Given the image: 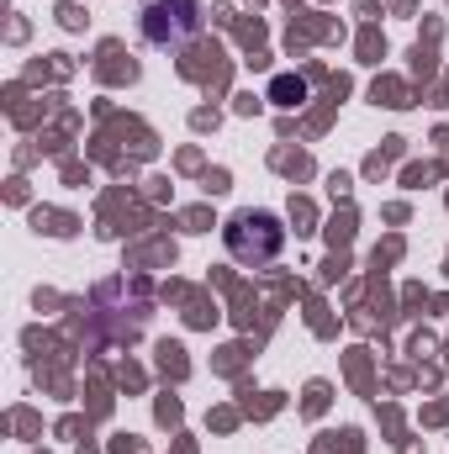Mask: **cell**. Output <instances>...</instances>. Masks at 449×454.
<instances>
[{"mask_svg":"<svg viewBox=\"0 0 449 454\" xmlns=\"http://www.w3.org/2000/svg\"><path fill=\"white\" fill-rule=\"evenodd\" d=\"M138 27L148 48H185L201 37V0H143Z\"/></svg>","mask_w":449,"mask_h":454,"instance_id":"6da1fadb","label":"cell"},{"mask_svg":"<svg viewBox=\"0 0 449 454\" xmlns=\"http://www.w3.org/2000/svg\"><path fill=\"white\" fill-rule=\"evenodd\" d=\"M223 238H227V254L238 264H270L286 248V227H280L275 212H238L223 227Z\"/></svg>","mask_w":449,"mask_h":454,"instance_id":"7a4b0ae2","label":"cell"},{"mask_svg":"<svg viewBox=\"0 0 449 454\" xmlns=\"http://www.w3.org/2000/svg\"><path fill=\"white\" fill-rule=\"evenodd\" d=\"M270 101H275V106H296V101H307V80H296V74L270 80Z\"/></svg>","mask_w":449,"mask_h":454,"instance_id":"3957f363","label":"cell"}]
</instances>
